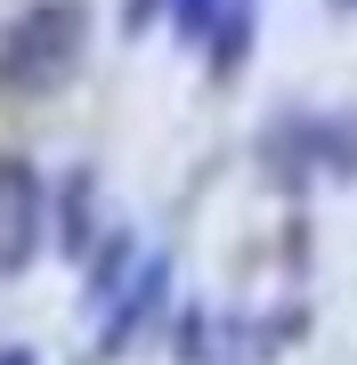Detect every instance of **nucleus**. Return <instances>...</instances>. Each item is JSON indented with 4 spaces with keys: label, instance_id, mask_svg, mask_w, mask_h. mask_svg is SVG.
<instances>
[{
    "label": "nucleus",
    "instance_id": "nucleus-1",
    "mask_svg": "<svg viewBox=\"0 0 357 365\" xmlns=\"http://www.w3.org/2000/svg\"><path fill=\"white\" fill-rule=\"evenodd\" d=\"M81 49H90V9L81 0H33L0 33V90L9 98H57L81 73Z\"/></svg>",
    "mask_w": 357,
    "mask_h": 365
},
{
    "label": "nucleus",
    "instance_id": "nucleus-2",
    "mask_svg": "<svg viewBox=\"0 0 357 365\" xmlns=\"http://www.w3.org/2000/svg\"><path fill=\"white\" fill-rule=\"evenodd\" d=\"M41 220H49V203H41V170L25 155H0V276H25L33 268Z\"/></svg>",
    "mask_w": 357,
    "mask_h": 365
},
{
    "label": "nucleus",
    "instance_id": "nucleus-3",
    "mask_svg": "<svg viewBox=\"0 0 357 365\" xmlns=\"http://www.w3.org/2000/svg\"><path fill=\"white\" fill-rule=\"evenodd\" d=\"M162 284H171V260L155 252V260H146V268L130 276V284L114 292V309H106V333H98V357H122V349H130V333H138L146 317L162 309Z\"/></svg>",
    "mask_w": 357,
    "mask_h": 365
},
{
    "label": "nucleus",
    "instance_id": "nucleus-4",
    "mask_svg": "<svg viewBox=\"0 0 357 365\" xmlns=\"http://www.w3.org/2000/svg\"><path fill=\"white\" fill-rule=\"evenodd\" d=\"M317 163L325 170H341V179H357V114H333V122H317Z\"/></svg>",
    "mask_w": 357,
    "mask_h": 365
},
{
    "label": "nucleus",
    "instance_id": "nucleus-5",
    "mask_svg": "<svg viewBox=\"0 0 357 365\" xmlns=\"http://www.w3.org/2000/svg\"><path fill=\"white\" fill-rule=\"evenodd\" d=\"M122 268H130V235H114V244L98 252V268H90V300H114L122 284H130Z\"/></svg>",
    "mask_w": 357,
    "mask_h": 365
},
{
    "label": "nucleus",
    "instance_id": "nucleus-6",
    "mask_svg": "<svg viewBox=\"0 0 357 365\" xmlns=\"http://www.w3.org/2000/svg\"><path fill=\"white\" fill-rule=\"evenodd\" d=\"M81 211H90V179H73V187H66V220H57L66 252H81V244H90V220H81Z\"/></svg>",
    "mask_w": 357,
    "mask_h": 365
},
{
    "label": "nucleus",
    "instance_id": "nucleus-7",
    "mask_svg": "<svg viewBox=\"0 0 357 365\" xmlns=\"http://www.w3.org/2000/svg\"><path fill=\"white\" fill-rule=\"evenodd\" d=\"M162 9H171V0H122V33H146Z\"/></svg>",
    "mask_w": 357,
    "mask_h": 365
},
{
    "label": "nucleus",
    "instance_id": "nucleus-8",
    "mask_svg": "<svg viewBox=\"0 0 357 365\" xmlns=\"http://www.w3.org/2000/svg\"><path fill=\"white\" fill-rule=\"evenodd\" d=\"M0 365H33V349H9V357H0Z\"/></svg>",
    "mask_w": 357,
    "mask_h": 365
},
{
    "label": "nucleus",
    "instance_id": "nucleus-9",
    "mask_svg": "<svg viewBox=\"0 0 357 365\" xmlns=\"http://www.w3.org/2000/svg\"><path fill=\"white\" fill-rule=\"evenodd\" d=\"M341 9H357V0H341Z\"/></svg>",
    "mask_w": 357,
    "mask_h": 365
}]
</instances>
